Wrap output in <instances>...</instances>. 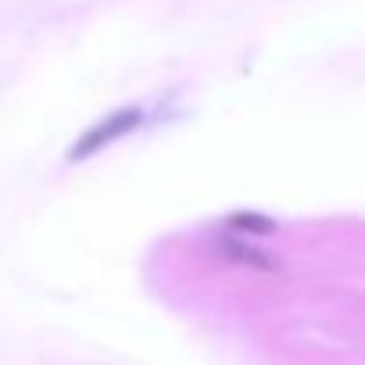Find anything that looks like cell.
Masks as SVG:
<instances>
[{"mask_svg":"<svg viewBox=\"0 0 365 365\" xmlns=\"http://www.w3.org/2000/svg\"><path fill=\"white\" fill-rule=\"evenodd\" d=\"M143 122V111L140 108H118V111H111V115H104L97 125H90L76 143H72V150H68V161H86V158H93L97 150H104L108 143H115V140H122L125 133H133L136 125Z\"/></svg>","mask_w":365,"mask_h":365,"instance_id":"cell-1","label":"cell"},{"mask_svg":"<svg viewBox=\"0 0 365 365\" xmlns=\"http://www.w3.org/2000/svg\"><path fill=\"white\" fill-rule=\"evenodd\" d=\"M219 251H222V258H230V262H237V265H251V269H265V272L279 269L276 258H269L265 251H258V247H251V244H244V240H237V237H222Z\"/></svg>","mask_w":365,"mask_h":365,"instance_id":"cell-2","label":"cell"},{"mask_svg":"<svg viewBox=\"0 0 365 365\" xmlns=\"http://www.w3.org/2000/svg\"><path fill=\"white\" fill-rule=\"evenodd\" d=\"M230 226H233V230H251V233H262V237H269V233L276 230V222L265 219V215H233Z\"/></svg>","mask_w":365,"mask_h":365,"instance_id":"cell-3","label":"cell"}]
</instances>
